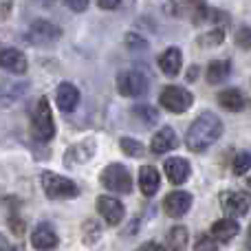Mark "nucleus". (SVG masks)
I'll return each instance as SVG.
<instances>
[{
  "instance_id": "1",
  "label": "nucleus",
  "mask_w": 251,
  "mask_h": 251,
  "mask_svg": "<svg viewBox=\"0 0 251 251\" xmlns=\"http://www.w3.org/2000/svg\"><path fill=\"white\" fill-rule=\"evenodd\" d=\"M223 134V122L214 113H203L194 119L185 134V143L192 152H205L209 146L221 139Z\"/></svg>"
},
{
  "instance_id": "2",
  "label": "nucleus",
  "mask_w": 251,
  "mask_h": 251,
  "mask_svg": "<svg viewBox=\"0 0 251 251\" xmlns=\"http://www.w3.org/2000/svg\"><path fill=\"white\" fill-rule=\"evenodd\" d=\"M31 132H33V137L38 141L44 143L55 137V122H53V113L47 97H40L38 106H35L33 117H31Z\"/></svg>"
},
{
  "instance_id": "3",
  "label": "nucleus",
  "mask_w": 251,
  "mask_h": 251,
  "mask_svg": "<svg viewBox=\"0 0 251 251\" xmlns=\"http://www.w3.org/2000/svg\"><path fill=\"white\" fill-rule=\"evenodd\" d=\"M40 183H42L44 194L51 201H66V199H75L79 194V187L75 185L71 178L60 176V174L53 172H44L40 176Z\"/></svg>"
},
{
  "instance_id": "4",
  "label": "nucleus",
  "mask_w": 251,
  "mask_h": 251,
  "mask_svg": "<svg viewBox=\"0 0 251 251\" xmlns=\"http://www.w3.org/2000/svg\"><path fill=\"white\" fill-rule=\"evenodd\" d=\"M100 181L106 190L115 192V194H128V192L132 190V176H130V172L122 163L106 165L100 174Z\"/></svg>"
},
{
  "instance_id": "5",
  "label": "nucleus",
  "mask_w": 251,
  "mask_h": 251,
  "mask_svg": "<svg viewBox=\"0 0 251 251\" xmlns=\"http://www.w3.org/2000/svg\"><path fill=\"white\" fill-rule=\"evenodd\" d=\"M165 13L178 18H190L194 22H203L207 18V7H205V0H168L165 2Z\"/></svg>"
},
{
  "instance_id": "6",
  "label": "nucleus",
  "mask_w": 251,
  "mask_h": 251,
  "mask_svg": "<svg viewBox=\"0 0 251 251\" xmlns=\"http://www.w3.org/2000/svg\"><path fill=\"white\" fill-rule=\"evenodd\" d=\"M161 106L170 113H185L192 104H194V97H192L190 91L181 86H165L161 91V97H159Z\"/></svg>"
},
{
  "instance_id": "7",
  "label": "nucleus",
  "mask_w": 251,
  "mask_h": 251,
  "mask_svg": "<svg viewBox=\"0 0 251 251\" xmlns=\"http://www.w3.org/2000/svg\"><path fill=\"white\" fill-rule=\"evenodd\" d=\"M60 35H62V29H60V26L40 18V20L31 22L26 38H29V42L38 44V47H49V44H53L55 40H60Z\"/></svg>"
},
{
  "instance_id": "8",
  "label": "nucleus",
  "mask_w": 251,
  "mask_h": 251,
  "mask_svg": "<svg viewBox=\"0 0 251 251\" xmlns=\"http://www.w3.org/2000/svg\"><path fill=\"white\" fill-rule=\"evenodd\" d=\"M117 91L124 97H141L148 91V79L137 71H126L117 77Z\"/></svg>"
},
{
  "instance_id": "9",
  "label": "nucleus",
  "mask_w": 251,
  "mask_h": 251,
  "mask_svg": "<svg viewBox=\"0 0 251 251\" xmlns=\"http://www.w3.org/2000/svg\"><path fill=\"white\" fill-rule=\"evenodd\" d=\"M223 209L227 212V216H245L251 207V194L249 192H225L221 196Z\"/></svg>"
},
{
  "instance_id": "10",
  "label": "nucleus",
  "mask_w": 251,
  "mask_h": 251,
  "mask_svg": "<svg viewBox=\"0 0 251 251\" xmlns=\"http://www.w3.org/2000/svg\"><path fill=\"white\" fill-rule=\"evenodd\" d=\"M190 207H192V194H190V192H183V190L170 192V194L165 196V201H163L165 214H168V216H172V218L185 216V214L190 212Z\"/></svg>"
},
{
  "instance_id": "11",
  "label": "nucleus",
  "mask_w": 251,
  "mask_h": 251,
  "mask_svg": "<svg viewBox=\"0 0 251 251\" xmlns=\"http://www.w3.org/2000/svg\"><path fill=\"white\" fill-rule=\"evenodd\" d=\"M97 212H100V216L104 218L108 225H119V223L124 221L126 209L113 196H100V199H97Z\"/></svg>"
},
{
  "instance_id": "12",
  "label": "nucleus",
  "mask_w": 251,
  "mask_h": 251,
  "mask_svg": "<svg viewBox=\"0 0 251 251\" xmlns=\"http://www.w3.org/2000/svg\"><path fill=\"white\" fill-rule=\"evenodd\" d=\"M55 104L62 113H73L79 104V91L69 82L60 84V86H57V93H55Z\"/></svg>"
},
{
  "instance_id": "13",
  "label": "nucleus",
  "mask_w": 251,
  "mask_h": 251,
  "mask_svg": "<svg viewBox=\"0 0 251 251\" xmlns=\"http://www.w3.org/2000/svg\"><path fill=\"white\" fill-rule=\"evenodd\" d=\"M57 234L55 229H53L51 225H47V223H42V225H38L33 229V236H31V245H33L35 249L40 251H51L57 247Z\"/></svg>"
},
{
  "instance_id": "14",
  "label": "nucleus",
  "mask_w": 251,
  "mask_h": 251,
  "mask_svg": "<svg viewBox=\"0 0 251 251\" xmlns=\"http://www.w3.org/2000/svg\"><path fill=\"white\" fill-rule=\"evenodd\" d=\"M163 168H165V174H168L170 183H174V185L185 183L187 176H190V163H187V159H183V156H170Z\"/></svg>"
},
{
  "instance_id": "15",
  "label": "nucleus",
  "mask_w": 251,
  "mask_h": 251,
  "mask_svg": "<svg viewBox=\"0 0 251 251\" xmlns=\"http://www.w3.org/2000/svg\"><path fill=\"white\" fill-rule=\"evenodd\" d=\"M0 64H2V69H7L9 73L22 75L26 71V57H25V53L18 51V49H4V51L0 53Z\"/></svg>"
},
{
  "instance_id": "16",
  "label": "nucleus",
  "mask_w": 251,
  "mask_h": 251,
  "mask_svg": "<svg viewBox=\"0 0 251 251\" xmlns=\"http://www.w3.org/2000/svg\"><path fill=\"white\" fill-rule=\"evenodd\" d=\"M178 146V139H176V132L172 128H161L159 132L152 137V143H150V150L154 154H165V152L174 150Z\"/></svg>"
},
{
  "instance_id": "17",
  "label": "nucleus",
  "mask_w": 251,
  "mask_h": 251,
  "mask_svg": "<svg viewBox=\"0 0 251 251\" xmlns=\"http://www.w3.org/2000/svg\"><path fill=\"white\" fill-rule=\"evenodd\" d=\"M161 185V176H159V170L152 168V165H143L139 170V187H141V194L146 196H154L159 192Z\"/></svg>"
},
{
  "instance_id": "18",
  "label": "nucleus",
  "mask_w": 251,
  "mask_h": 251,
  "mask_svg": "<svg viewBox=\"0 0 251 251\" xmlns=\"http://www.w3.org/2000/svg\"><path fill=\"white\" fill-rule=\"evenodd\" d=\"M238 231H240L238 223H236L231 216L221 218V221H216L212 225V236L218 240V243H229V240H234L236 236H238Z\"/></svg>"
},
{
  "instance_id": "19",
  "label": "nucleus",
  "mask_w": 251,
  "mask_h": 251,
  "mask_svg": "<svg viewBox=\"0 0 251 251\" xmlns=\"http://www.w3.org/2000/svg\"><path fill=\"white\" fill-rule=\"evenodd\" d=\"M159 66L161 71H163L165 75H170V77H174V75H178V71H181L183 66V53L178 51V49H165L163 53H161L159 57Z\"/></svg>"
},
{
  "instance_id": "20",
  "label": "nucleus",
  "mask_w": 251,
  "mask_h": 251,
  "mask_svg": "<svg viewBox=\"0 0 251 251\" xmlns=\"http://www.w3.org/2000/svg\"><path fill=\"white\" fill-rule=\"evenodd\" d=\"M218 104L223 108L231 110V113H238V110L245 108V97L238 88H227V91L218 93Z\"/></svg>"
},
{
  "instance_id": "21",
  "label": "nucleus",
  "mask_w": 251,
  "mask_h": 251,
  "mask_svg": "<svg viewBox=\"0 0 251 251\" xmlns=\"http://www.w3.org/2000/svg\"><path fill=\"white\" fill-rule=\"evenodd\" d=\"M93 148H95V143L93 141H84V143H77V146H73V148H69V152H66V156H64V161H66V165H73V163H82V161H86V159H91L93 156Z\"/></svg>"
},
{
  "instance_id": "22",
  "label": "nucleus",
  "mask_w": 251,
  "mask_h": 251,
  "mask_svg": "<svg viewBox=\"0 0 251 251\" xmlns=\"http://www.w3.org/2000/svg\"><path fill=\"white\" fill-rule=\"evenodd\" d=\"M187 247V229L183 225H176L168 231V240H165V249L168 251H185Z\"/></svg>"
},
{
  "instance_id": "23",
  "label": "nucleus",
  "mask_w": 251,
  "mask_h": 251,
  "mask_svg": "<svg viewBox=\"0 0 251 251\" xmlns=\"http://www.w3.org/2000/svg\"><path fill=\"white\" fill-rule=\"evenodd\" d=\"M231 73V64L227 60H216L207 66V82L209 84H221L223 79H227V75Z\"/></svg>"
},
{
  "instance_id": "24",
  "label": "nucleus",
  "mask_w": 251,
  "mask_h": 251,
  "mask_svg": "<svg viewBox=\"0 0 251 251\" xmlns=\"http://www.w3.org/2000/svg\"><path fill=\"white\" fill-rule=\"evenodd\" d=\"M100 236H101V227H100V223L93 221V218H88V221L82 225V240H84V245L93 247V245H95L97 240H100Z\"/></svg>"
},
{
  "instance_id": "25",
  "label": "nucleus",
  "mask_w": 251,
  "mask_h": 251,
  "mask_svg": "<svg viewBox=\"0 0 251 251\" xmlns=\"http://www.w3.org/2000/svg\"><path fill=\"white\" fill-rule=\"evenodd\" d=\"M132 113L137 115V119H141V122H143V124H148V126L156 124V119H159V113H156V108H152V106H148V104L134 106Z\"/></svg>"
},
{
  "instance_id": "26",
  "label": "nucleus",
  "mask_w": 251,
  "mask_h": 251,
  "mask_svg": "<svg viewBox=\"0 0 251 251\" xmlns=\"http://www.w3.org/2000/svg\"><path fill=\"white\" fill-rule=\"evenodd\" d=\"M119 146H122V150L128 156H132V159H139V156L146 154V148H143V143L141 141H134V139L126 137V139H122V143H119Z\"/></svg>"
},
{
  "instance_id": "27",
  "label": "nucleus",
  "mask_w": 251,
  "mask_h": 251,
  "mask_svg": "<svg viewBox=\"0 0 251 251\" xmlns=\"http://www.w3.org/2000/svg\"><path fill=\"white\" fill-rule=\"evenodd\" d=\"M249 170H251V150L238 152L234 159V172L238 174V176H243V174H247Z\"/></svg>"
},
{
  "instance_id": "28",
  "label": "nucleus",
  "mask_w": 251,
  "mask_h": 251,
  "mask_svg": "<svg viewBox=\"0 0 251 251\" xmlns=\"http://www.w3.org/2000/svg\"><path fill=\"white\" fill-rule=\"evenodd\" d=\"M223 38H225V31L223 29H212L209 33L199 35V44H203V47H216V44L223 42Z\"/></svg>"
},
{
  "instance_id": "29",
  "label": "nucleus",
  "mask_w": 251,
  "mask_h": 251,
  "mask_svg": "<svg viewBox=\"0 0 251 251\" xmlns=\"http://www.w3.org/2000/svg\"><path fill=\"white\" fill-rule=\"evenodd\" d=\"M194 251H218V240L209 234H201L194 243Z\"/></svg>"
},
{
  "instance_id": "30",
  "label": "nucleus",
  "mask_w": 251,
  "mask_h": 251,
  "mask_svg": "<svg viewBox=\"0 0 251 251\" xmlns=\"http://www.w3.org/2000/svg\"><path fill=\"white\" fill-rule=\"evenodd\" d=\"M236 44H238L240 49H251V29H240L238 33H236Z\"/></svg>"
},
{
  "instance_id": "31",
  "label": "nucleus",
  "mask_w": 251,
  "mask_h": 251,
  "mask_svg": "<svg viewBox=\"0 0 251 251\" xmlns=\"http://www.w3.org/2000/svg\"><path fill=\"white\" fill-rule=\"evenodd\" d=\"M126 42H128V47L130 49H134V51H143V49L148 47V42L143 38H139V35H134V33H130V35H126Z\"/></svg>"
},
{
  "instance_id": "32",
  "label": "nucleus",
  "mask_w": 251,
  "mask_h": 251,
  "mask_svg": "<svg viewBox=\"0 0 251 251\" xmlns=\"http://www.w3.org/2000/svg\"><path fill=\"white\" fill-rule=\"evenodd\" d=\"M9 227H11V231L16 236L25 234V221H22L20 216H16V214H11V216H9Z\"/></svg>"
},
{
  "instance_id": "33",
  "label": "nucleus",
  "mask_w": 251,
  "mask_h": 251,
  "mask_svg": "<svg viewBox=\"0 0 251 251\" xmlns=\"http://www.w3.org/2000/svg\"><path fill=\"white\" fill-rule=\"evenodd\" d=\"M64 2H66V7H69V9L82 13V11H86V9H88V2H91V0H64Z\"/></svg>"
},
{
  "instance_id": "34",
  "label": "nucleus",
  "mask_w": 251,
  "mask_h": 251,
  "mask_svg": "<svg viewBox=\"0 0 251 251\" xmlns=\"http://www.w3.org/2000/svg\"><path fill=\"white\" fill-rule=\"evenodd\" d=\"M97 4H100L101 9H117L119 4H122V0H97Z\"/></svg>"
},
{
  "instance_id": "35",
  "label": "nucleus",
  "mask_w": 251,
  "mask_h": 251,
  "mask_svg": "<svg viewBox=\"0 0 251 251\" xmlns=\"http://www.w3.org/2000/svg\"><path fill=\"white\" fill-rule=\"evenodd\" d=\"M137 251H161V247H159L156 243H143Z\"/></svg>"
},
{
  "instance_id": "36",
  "label": "nucleus",
  "mask_w": 251,
  "mask_h": 251,
  "mask_svg": "<svg viewBox=\"0 0 251 251\" xmlns=\"http://www.w3.org/2000/svg\"><path fill=\"white\" fill-rule=\"evenodd\" d=\"M196 75H199V69H196V66H192V69H190V73H187V82H194V79H196Z\"/></svg>"
},
{
  "instance_id": "37",
  "label": "nucleus",
  "mask_w": 251,
  "mask_h": 251,
  "mask_svg": "<svg viewBox=\"0 0 251 251\" xmlns=\"http://www.w3.org/2000/svg\"><path fill=\"white\" fill-rule=\"evenodd\" d=\"M38 4H42V7H51L53 2H57V0H35Z\"/></svg>"
},
{
  "instance_id": "38",
  "label": "nucleus",
  "mask_w": 251,
  "mask_h": 251,
  "mask_svg": "<svg viewBox=\"0 0 251 251\" xmlns=\"http://www.w3.org/2000/svg\"><path fill=\"white\" fill-rule=\"evenodd\" d=\"M247 249L251 251V225H249V231H247Z\"/></svg>"
},
{
  "instance_id": "39",
  "label": "nucleus",
  "mask_w": 251,
  "mask_h": 251,
  "mask_svg": "<svg viewBox=\"0 0 251 251\" xmlns=\"http://www.w3.org/2000/svg\"><path fill=\"white\" fill-rule=\"evenodd\" d=\"M249 185H251V176H249Z\"/></svg>"
},
{
  "instance_id": "40",
  "label": "nucleus",
  "mask_w": 251,
  "mask_h": 251,
  "mask_svg": "<svg viewBox=\"0 0 251 251\" xmlns=\"http://www.w3.org/2000/svg\"><path fill=\"white\" fill-rule=\"evenodd\" d=\"M4 251H13V249H4Z\"/></svg>"
}]
</instances>
